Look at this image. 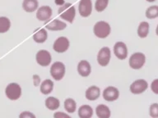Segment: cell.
I'll use <instances>...</instances> for the list:
<instances>
[{"mask_svg": "<svg viewBox=\"0 0 158 118\" xmlns=\"http://www.w3.org/2000/svg\"><path fill=\"white\" fill-rule=\"evenodd\" d=\"M58 13L59 14L60 18L65 20L69 23H73L76 16V9L70 2H65L63 6L59 7Z\"/></svg>", "mask_w": 158, "mask_h": 118, "instance_id": "6da1fadb", "label": "cell"}, {"mask_svg": "<svg viewBox=\"0 0 158 118\" xmlns=\"http://www.w3.org/2000/svg\"><path fill=\"white\" fill-rule=\"evenodd\" d=\"M45 106L46 108L50 111H55L59 108L60 102L55 97H49L45 100Z\"/></svg>", "mask_w": 158, "mask_h": 118, "instance_id": "7402d4cb", "label": "cell"}, {"mask_svg": "<svg viewBox=\"0 0 158 118\" xmlns=\"http://www.w3.org/2000/svg\"><path fill=\"white\" fill-rule=\"evenodd\" d=\"M49 71L53 79L55 81H61L66 72V67L61 61H55L50 67Z\"/></svg>", "mask_w": 158, "mask_h": 118, "instance_id": "277c9868", "label": "cell"}, {"mask_svg": "<svg viewBox=\"0 0 158 118\" xmlns=\"http://www.w3.org/2000/svg\"><path fill=\"white\" fill-rule=\"evenodd\" d=\"M148 33H149V23L147 22H142L138 26V35L143 39L148 36Z\"/></svg>", "mask_w": 158, "mask_h": 118, "instance_id": "603a6c76", "label": "cell"}, {"mask_svg": "<svg viewBox=\"0 0 158 118\" xmlns=\"http://www.w3.org/2000/svg\"><path fill=\"white\" fill-rule=\"evenodd\" d=\"M119 97V91L114 86H108L103 91V98L108 102L117 100Z\"/></svg>", "mask_w": 158, "mask_h": 118, "instance_id": "4fadbf2b", "label": "cell"}, {"mask_svg": "<svg viewBox=\"0 0 158 118\" xmlns=\"http://www.w3.org/2000/svg\"><path fill=\"white\" fill-rule=\"evenodd\" d=\"M32 79H33V84H34V85L35 86L39 85L40 83V77L38 75H34L33 77H32Z\"/></svg>", "mask_w": 158, "mask_h": 118, "instance_id": "1f68e13d", "label": "cell"}, {"mask_svg": "<svg viewBox=\"0 0 158 118\" xmlns=\"http://www.w3.org/2000/svg\"><path fill=\"white\" fill-rule=\"evenodd\" d=\"M52 14L53 11L49 6H41L36 10V18L40 22H47L50 19Z\"/></svg>", "mask_w": 158, "mask_h": 118, "instance_id": "8fae6325", "label": "cell"}, {"mask_svg": "<svg viewBox=\"0 0 158 118\" xmlns=\"http://www.w3.org/2000/svg\"><path fill=\"white\" fill-rule=\"evenodd\" d=\"M40 92L43 94H44V95L49 94L53 91V89H54V83H53V81L51 80H49V79L44 80L41 83V85H40Z\"/></svg>", "mask_w": 158, "mask_h": 118, "instance_id": "ffe728a7", "label": "cell"}, {"mask_svg": "<svg viewBox=\"0 0 158 118\" xmlns=\"http://www.w3.org/2000/svg\"><path fill=\"white\" fill-rule=\"evenodd\" d=\"M20 118H35V116L31 112H23L19 115Z\"/></svg>", "mask_w": 158, "mask_h": 118, "instance_id": "f546056e", "label": "cell"}, {"mask_svg": "<svg viewBox=\"0 0 158 118\" xmlns=\"http://www.w3.org/2000/svg\"><path fill=\"white\" fill-rule=\"evenodd\" d=\"M146 62V57L143 53H134L131 55L129 57V66L132 69L134 70H138L141 69L143 66V65Z\"/></svg>", "mask_w": 158, "mask_h": 118, "instance_id": "5b68a950", "label": "cell"}, {"mask_svg": "<svg viewBox=\"0 0 158 118\" xmlns=\"http://www.w3.org/2000/svg\"><path fill=\"white\" fill-rule=\"evenodd\" d=\"M67 25L65 22H62L59 19H54L52 21H47L45 22V29L51 31H59L66 29Z\"/></svg>", "mask_w": 158, "mask_h": 118, "instance_id": "5bb4252c", "label": "cell"}, {"mask_svg": "<svg viewBox=\"0 0 158 118\" xmlns=\"http://www.w3.org/2000/svg\"><path fill=\"white\" fill-rule=\"evenodd\" d=\"M109 0H96L95 2V9L96 12H101L108 7Z\"/></svg>", "mask_w": 158, "mask_h": 118, "instance_id": "4316f807", "label": "cell"}, {"mask_svg": "<svg viewBox=\"0 0 158 118\" xmlns=\"http://www.w3.org/2000/svg\"><path fill=\"white\" fill-rule=\"evenodd\" d=\"M101 95V89L99 87L96 85H92L91 87H89L86 91L85 96H86V99H88L90 101L96 100L97 98H99Z\"/></svg>", "mask_w": 158, "mask_h": 118, "instance_id": "2e32d148", "label": "cell"}, {"mask_svg": "<svg viewBox=\"0 0 158 118\" xmlns=\"http://www.w3.org/2000/svg\"><path fill=\"white\" fill-rule=\"evenodd\" d=\"M11 27V22L6 17H0V34L8 31Z\"/></svg>", "mask_w": 158, "mask_h": 118, "instance_id": "d4e9b609", "label": "cell"}, {"mask_svg": "<svg viewBox=\"0 0 158 118\" xmlns=\"http://www.w3.org/2000/svg\"><path fill=\"white\" fill-rule=\"evenodd\" d=\"M151 89H152L153 93H156V94H158V79H156L152 82Z\"/></svg>", "mask_w": 158, "mask_h": 118, "instance_id": "f1b7e54d", "label": "cell"}, {"mask_svg": "<svg viewBox=\"0 0 158 118\" xmlns=\"http://www.w3.org/2000/svg\"><path fill=\"white\" fill-rule=\"evenodd\" d=\"M77 72L82 77L88 76L91 72V66L88 61L86 60H81L77 64Z\"/></svg>", "mask_w": 158, "mask_h": 118, "instance_id": "9a60e30c", "label": "cell"}, {"mask_svg": "<svg viewBox=\"0 0 158 118\" xmlns=\"http://www.w3.org/2000/svg\"><path fill=\"white\" fill-rule=\"evenodd\" d=\"M64 109L66 110L67 112L69 113H73L76 111L77 108V103L73 99V98H67L66 100L64 101Z\"/></svg>", "mask_w": 158, "mask_h": 118, "instance_id": "cb8c5ba5", "label": "cell"}, {"mask_svg": "<svg viewBox=\"0 0 158 118\" xmlns=\"http://www.w3.org/2000/svg\"><path fill=\"white\" fill-rule=\"evenodd\" d=\"M69 45H70V42H69V39L67 37L61 36L59 37L54 41V44H53V49L56 53H63L69 49Z\"/></svg>", "mask_w": 158, "mask_h": 118, "instance_id": "8992f818", "label": "cell"}, {"mask_svg": "<svg viewBox=\"0 0 158 118\" xmlns=\"http://www.w3.org/2000/svg\"><path fill=\"white\" fill-rule=\"evenodd\" d=\"M5 94L10 100H17L22 96V88L17 83H10L5 88Z\"/></svg>", "mask_w": 158, "mask_h": 118, "instance_id": "3957f363", "label": "cell"}, {"mask_svg": "<svg viewBox=\"0 0 158 118\" xmlns=\"http://www.w3.org/2000/svg\"><path fill=\"white\" fill-rule=\"evenodd\" d=\"M147 1H148V2H155L156 0H147Z\"/></svg>", "mask_w": 158, "mask_h": 118, "instance_id": "e575fe53", "label": "cell"}, {"mask_svg": "<svg viewBox=\"0 0 158 118\" xmlns=\"http://www.w3.org/2000/svg\"><path fill=\"white\" fill-rule=\"evenodd\" d=\"M39 7V2L38 0H23L22 2V8L25 12H33L36 11Z\"/></svg>", "mask_w": 158, "mask_h": 118, "instance_id": "e0dca14e", "label": "cell"}, {"mask_svg": "<svg viewBox=\"0 0 158 118\" xmlns=\"http://www.w3.org/2000/svg\"><path fill=\"white\" fill-rule=\"evenodd\" d=\"M48 38V33L45 28H41V29L37 30L33 34V39L35 42H36L38 44H42L46 41Z\"/></svg>", "mask_w": 158, "mask_h": 118, "instance_id": "ac0fdd59", "label": "cell"}, {"mask_svg": "<svg viewBox=\"0 0 158 118\" xmlns=\"http://www.w3.org/2000/svg\"><path fill=\"white\" fill-rule=\"evenodd\" d=\"M96 116L100 118H109L110 116V110L105 104H100L96 108Z\"/></svg>", "mask_w": 158, "mask_h": 118, "instance_id": "d6986e66", "label": "cell"}, {"mask_svg": "<svg viewBox=\"0 0 158 118\" xmlns=\"http://www.w3.org/2000/svg\"><path fill=\"white\" fill-rule=\"evenodd\" d=\"M93 115V109L91 106L82 105L78 109V116L80 118H91Z\"/></svg>", "mask_w": 158, "mask_h": 118, "instance_id": "44dd1931", "label": "cell"}, {"mask_svg": "<svg viewBox=\"0 0 158 118\" xmlns=\"http://www.w3.org/2000/svg\"><path fill=\"white\" fill-rule=\"evenodd\" d=\"M114 53L117 58L123 60L128 57V48L123 42H117L114 46Z\"/></svg>", "mask_w": 158, "mask_h": 118, "instance_id": "7c38bea8", "label": "cell"}, {"mask_svg": "<svg viewBox=\"0 0 158 118\" xmlns=\"http://www.w3.org/2000/svg\"><path fill=\"white\" fill-rule=\"evenodd\" d=\"M111 52L110 48L104 47L97 53V62L101 66H106L110 61Z\"/></svg>", "mask_w": 158, "mask_h": 118, "instance_id": "52a82bcc", "label": "cell"}, {"mask_svg": "<svg viewBox=\"0 0 158 118\" xmlns=\"http://www.w3.org/2000/svg\"><path fill=\"white\" fill-rule=\"evenodd\" d=\"M54 2H55V4L59 6V7H61L65 3V1L64 0H54Z\"/></svg>", "mask_w": 158, "mask_h": 118, "instance_id": "d6a6232c", "label": "cell"}, {"mask_svg": "<svg viewBox=\"0 0 158 118\" xmlns=\"http://www.w3.org/2000/svg\"><path fill=\"white\" fill-rule=\"evenodd\" d=\"M156 35L158 36V25L157 26H156Z\"/></svg>", "mask_w": 158, "mask_h": 118, "instance_id": "836d02e7", "label": "cell"}, {"mask_svg": "<svg viewBox=\"0 0 158 118\" xmlns=\"http://www.w3.org/2000/svg\"><path fill=\"white\" fill-rule=\"evenodd\" d=\"M37 63L41 66H47L51 63L52 57L51 54L49 51L41 49L37 52L36 56H35Z\"/></svg>", "mask_w": 158, "mask_h": 118, "instance_id": "ba28073f", "label": "cell"}, {"mask_svg": "<svg viewBox=\"0 0 158 118\" xmlns=\"http://www.w3.org/2000/svg\"><path fill=\"white\" fill-rule=\"evenodd\" d=\"M146 17L148 19H155L158 17V6L153 5L151 6L146 11Z\"/></svg>", "mask_w": 158, "mask_h": 118, "instance_id": "484cf974", "label": "cell"}, {"mask_svg": "<svg viewBox=\"0 0 158 118\" xmlns=\"http://www.w3.org/2000/svg\"><path fill=\"white\" fill-rule=\"evenodd\" d=\"M149 114L152 117H158V103H152L149 108Z\"/></svg>", "mask_w": 158, "mask_h": 118, "instance_id": "83f0119b", "label": "cell"}, {"mask_svg": "<svg viewBox=\"0 0 158 118\" xmlns=\"http://www.w3.org/2000/svg\"><path fill=\"white\" fill-rule=\"evenodd\" d=\"M78 12L81 17H89L92 12V2H91V0H80L78 4Z\"/></svg>", "mask_w": 158, "mask_h": 118, "instance_id": "30bf717a", "label": "cell"}, {"mask_svg": "<svg viewBox=\"0 0 158 118\" xmlns=\"http://www.w3.org/2000/svg\"><path fill=\"white\" fill-rule=\"evenodd\" d=\"M148 87V82L145 80L140 79V80H137L131 84L129 89H130L131 93L133 94H140V93L145 92Z\"/></svg>", "mask_w": 158, "mask_h": 118, "instance_id": "9c48e42d", "label": "cell"}, {"mask_svg": "<svg viewBox=\"0 0 158 118\" xmlns=\"http://www.w3.org/2000/svg\"><path fill=\"white\" fill-rule=\"evenodd\" d=\"M54 118H70V116L62 112H57L54 114Z\"/></svg>", "mask_w": 158, "mask_h": 118, "instance_id": "4dcf8cb0", "label": "cell"}, {"mask_svg": "<svg viewBox=\"0 0 158 118\" xmlns=\"http://www.w3.org/2000/svg\"><path fill=\"white\" fill-rule=\"evenodd\" d=\"M110 26L109 25V23H107L106 22H104V21L97 22L94 26V34L96 37H98L100 39H105L106 37H108L109 34H110Z\"/></svg>", "mask_w": 158, "mask_h": 118, "instance_id": "7a4b0ae2", "label": "cell"}]
</instances>
